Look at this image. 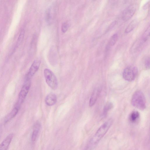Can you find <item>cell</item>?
I'll return each instance as SVG.
<instances>
[{
	"label": "cell",
	"mask_w": 150,
	"mask_h": 150,
	"mask_svg": "<svg viewBox=\"0 0 150 150\" xmlns=\"http://www.w3.org/2000/svg\"><path fill=\"white\" fill-rule=\"evenodd\" d=\"M112 123V119H110L103 124L89 141L84 150H93L107 132Z\"/></svg>",
	"instance_id": "1"
},
{
	"label": "cell",
	"mask_w": 150,
	"mask_h": 150,
	"mask_svg": "<svg viewBox=\"0 0 150 150\" xmlns=\"http://www.w3.org/2000/svg\"><path fill=\"white\" fill-rule=\"evenodd\" d=\"M131 103L132 105L139 110H143L146 107V100L145 96L140 91H136L132 96Z\"/></svg>",
	"instance_id": "2"
},
{
	"label": "cell",
	"mask_w": 150,
	"mask_h": 150,
	"mask_svg": "<svg viewBox=\"0 0 150 150\" xmlns=\"http://www.w3.org/2000/svg\"><path fill=\"white\" fill-rule=\"evenodd\" d=\"M44 75L45 81L48 86L53 89L57 88L58 83L54 74L51 70L46 68L44 70Z\"/></svg>",
	"instance_id": "3"
},
{
	"label": "cell",
	"mask_w": 150,
	"mask_h": 150,
	"mask_svg": "<svg viewBox=\"0 0 150 150\" xmlns=\"http://www.w3.org/2000/svg\"><path fill=\"white\" fill-rule=\"evenodd\" d=\"M31 85L30 80H26L19 94L18 100L16 107L20 109L21 105L25 100L29 91Z\"/></svg>",
	"instance_id": "4"
},
{
	"label": "cell",
	"mask_w": 150,
	"mask_h": 150,
	"mask_svg": "<svg viewBox=\"0 0 150 150\" xmlns=\"http://www.w3.org/2000/svg\"><path fill=\"white\" fill-rule=\"evenodd\" d=\"M137 73L138 69L136 67L129 66L124 69L122 76L125 80L131 81L135 79Z\"/></svg>",
	"instance_id": "5"
},
{
	"label": "cell",
	"mask_w": 150,
	"mask_h": 150,
	"mask_svg": "<svg viewBox=\"0 0 150 150\" xmlns=\"http://www.w3.org/2000/svg\"><path fill=\"white\" fill-rule=\"evenodd\" d=\"M40 63L41 61L38 60H35L33 62L25 76V81L30 80L31 78L38 70Z\"/></svg>",
	"instance_id": "6"
},
{
	"label": "cell",
	"mask_w": 150,
	"mask_h": 150,
	"mask_svg": "<svg viewBox=\"0 0 150 150\" xmlns=\"http://www.w3.org/2000/svg\"><path fill=\"white\" fill-rule=\"evenodd\" d=\"M136 10L135 5H131L126 8L123 11L122 18L125 21H127L131 18L134 14Z\"/></svg>",
	"instance_id": "7"
},
{
	"label": "cell",
	"mask_w": 150,
	"mask_h": 150,
	"mask_svg": "<svg viewBox=\"0 0 150 150\" xmlns=\"http://www.w3.org/2000/svg\"><path fill=\"white\" fill-rule=\"evenodd\" d=\"M14 136L13 133L8 135L0 144V150H7Z\"/></svg>",
	"instance_id": "8"
},
{
	"label": "cell",
	"mask_w": 150,
	"mask_h": 150,
	"mask_svg": "<svg viewBox=\"0 0 150 150\" xmlns=\"http://www.w3.org/2000/svg\"><path fill=\"white\" fill-rule=\"evenodd\" d=\"M41 127L40 123L37 121L34 125L31 136V139L33 142H34L36 140Z\"/></svg>",
	"instance_id": "9"
},
{
	"label": "cell",
	"mask_w": 150,
	"mask_h": 150,
	"mask_svg": "<svg viewBox=\"0 0 150 150\" xmlns=\"http://www.w3.org/2000/svg\"><path fill=\"white\" fill-rule=\"evenodd\" d=\"M57 98L56 95L53 93H50L46 96L45 98V103L49 106L54 105L57 102Z\"/></svg>",
	"instance_id": "10"
},
{
	"label": "cell",
	"mask_w": 150,
	"mask_h": 150,
	"mask_svg": "<svg viewBox=\"0 0 150 150\" xmlns=\"http://www.w3.org/2000/svg\"><path fill=\"white\" fill-rule=\"evenodd\" d=\"M100 89L99 88H96L94 90L89 101V106H93L95 103L98 95L100 93Z\"/></svg>",
	"instance_id": "11"
},
{
	"label": "cell",
	"mask_w": 150,
	"mask_h": 150,
	"mask_svg": "<svg viewBox=\"0 0 150 150\" xmlns=\"http://www.w3.org/2000/svg\"><path fill=\"white\" fill-rule=\"evenodd\" d=\"M19 109L17 107L15 106L12 110L5 117L4 120V123L8 122L13 119L17 114Z\"/></svg>",
	"instance_id": "12"
},
{
	"label": "cell",
	"mask_w": 150,
	"mask_h": 150,
	"mask_svg": "<svg viewBox=\"0 0 150 150\" xmlns=\"http://www.w3.org/2000/svg\"><path fill=\"white\" fill-rule=\"evenodd\" d=\"M140 117V114L137 111H133L129 114V120L130 122L132 123H135L139 120Z\"/></svg>",
	"instance_id": "13"
},
{
	"label": "cell",
	"mask_w": 150,
	"mask_h": 150,
	"mask_svg": "<svg viewBox=\"0 0 150 150\" xmlns=\"http://www.w3.org/2000/svg\"><path fill=\"white\" fill-rule=\"evenodd\" d=\"M137 21L134 19L129 24L125 30L126 33H128L132 31L137 25Z\"/></svg>",
	"instance_id": "14"
},
{
	"label": "cell",
	"mask_w": 150,
	"mask_h": 150,
	"mask_svg": "<svg viewBox=\"0 0 150 150\" xmlns=\"http://www.w3.org/2000/svg\"><path fill=\"white\" fill-rule=\"evenodd\" d=\"M113 107V104L110 102L107 103L104 106L103 110V116H106L108 112Z\"/></svg>",
	"instance_id": "15"
},
{
	"label": "cell",
	"mask_w": 150,
	"mask_h": 150,
	"mask_svg": "<svg viewBox=\"0 0 150 150\" xmlns=\"http://www.w3.org/2000/svg\"><path fill=\"white\" fill-rule=\"evenodd\" d=\"M150 26H149L147 29L145 30L142 37V42H146L150 37Z\"/></svg>",
	"instance_id": "16"
},
{
	"label": "cell",
	"mask_w": 150,
	"mask_h": 150,
	"mask_svg": "<svg viewBox=\"0 0 150 150\" xmlns=\"http://www.w3.org/2000/svg\"><path fill=\"white\" fill-rule=\"evenodd\" d=\"M118 38V35L117 33L113 35L110 38L109 41V45L110 46H113L116 42Z\"/></svg>",
	"instance_id": "17"
},
{
	"label": "cell",
	"mask_w": 150,
	"mask_h": 150,
	"mask_svg": "<svg viewBox=\"0 0 150 150\" xmlns=\"http://www.w3.org/2000/svg\"><path fill=\"white\" fill-rule=\"evenodd\" d=\"M45 18L48 24L51 23L52 20V16L50 9H48L46 11Z\"/></svg>",
	"instance_id": "18"
},
{
	"label": "cell",
	"mask_w": 150,
	"mask_h": 150,
	"mask_svg": "<svg viewBox=\"0 0 150 150\" xmlns=\"http://www.w3.org/2000/svg\"><path fill=\"white\" fill-rule=\"evenodd\" d=\"M69 27L68 24L66 22L63 23L62 25L61 30L63 33H65Z\"/></svg>",
	"instance_id": "19"
},
{
	"label": "cell",
	"mask_w": 150,
	"mask_h": 150,
	"mask_svg": "<svg viewBox=\"0 0 150 150\" xmlns=\"http://www.w3.org/2000/svg\"><path fill=\"white\" fill-rule=\"evenodd\" d=\"M24 31H22L19 35L17 43V45L18 46L22 42L23 39L24 35Z\"/></svg>",
	"instance_id": "20"
},
{
	"label": "cell",
	"mask_w": 150,
	"mask_h": 150,
	"mask_svg": "<svg viewBox=\"0 0 150 150\" xmlns=\"http://www.w3.org/2000/svg\"><path fill=\"white\" fill-rule=\"evenodd\" d=\"M145 66L146 68L147 69L150 67V58L149 57L146 58L145 60L144 63Z\"/></svg>",
	"instance_id": "21"
},
{
	"label": "cell",
	"mask_w": 150,
	"mask_h": 150,
	"mask_svg": "<svg viewBox=\"0 0 150 150\" xmlns=\"http://www.w3.org/2000/svg\"><path fill=\"white\" fill-rule=\"evenodd\" d=\"M117 21H114L111 24L110 26L109 27L108 30H109L110 29H111L113 28V27L115 25Z\"/></svg>",
	"instance_id": "22"
},
{
	"label": "cell",
	"mask_w": 150,
	"mask_h": 150,
	"mask_svg": "<svg viewBox=\"0 0 150 150\" xmlns=\"http://www.w3.org/2000/svg\"><path fill=\"white\" fill-rule=\"evenodd\" d=\"M1 130H0V137L1 136Z\"/></svg>",
	"instance_id": "23"
}]
</instances>
